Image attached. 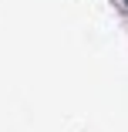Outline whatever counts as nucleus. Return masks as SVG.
Masks as SVG:
<instances>
[]
</instances>
